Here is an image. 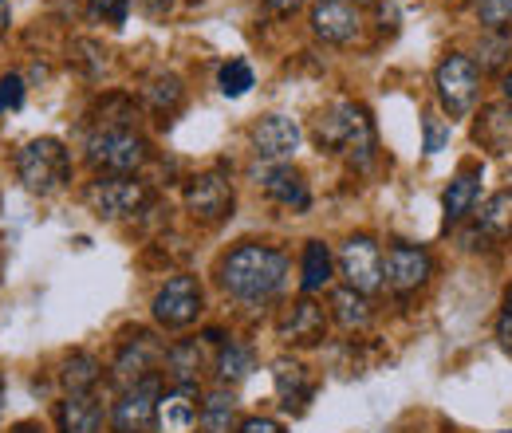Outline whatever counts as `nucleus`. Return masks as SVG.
Returning <instances> with one entry per match:
<instances>
[{"mask_svg": "<svg viewBox=\"0 0 512 433\" xmlns=\"http://www.w3.org/2000/svg\"><path fill=\"white\" fill-rule=\"evenodd\" d=\"M249 371H253V351H249L245 343L229 339V343L221 347V355H217V378L233 386V382L249 378Z\"/></svg>", "mask_w": 512, "mask_h": 433, "instance_id": "28", "label": "nucleus"}, {"mask_svg": "<svg viewBox=\"0 0 512 433\" xmlns=\"http://www.w3.org/2000/svg\"><path fill=\"white\" fill-rule=\"evenodd\" d=\"M197 426H201V433H237V398L225 386L209 390L205 402H201Z\"/></svg>", "mask_w": 512, "mask_h": 433, "instance_id": "24", "label": "nucleus"}, {"mask_svg": "<svg viewBox=\"0 0 512 433\" xmlns=\"http://www.w3.org/2000/svg\"><path fill=\"white\" fill-rule=\"evenodd\" d=\"M323 331H327V315H323V308L312 296H304L300 304H292V311H288L284 323H280V339H284V343H300V347L320 343Z\"/></svg>", "mask_w": 512, "mask_h": 433, "instance_id": "17", "label": "nucleus"}, {"mask_svg": "<svg viewBox=\"0 0 512 433\" xmlns=\"http://www.w3.org/2000/svg\"><path fill=\"white\" fill-rule=\"evenodd\" d=\"M430 272H434V260H430V252L418 245H406V241H398V245L386 248L383 256V280L390 292H398V296H410V292H418L426 280H430Z\"/></svg>", "mask_w": 512, "mask_h": 433, "instance_id": "9", "label": "nucleus"}, {"mask_svg": "<svg viewBox=\"0 0 512 433\" xmlns=\"http://www.w3.org/2000/svg\"><path fill=\"white\" fill-rule=\"evenodd\" d=\"M87 162L107 178H134L150 162V142L130 126H103L87 138Z\"/></svg>", "mask_w": 512, "mask_h": 433, "instance_id": "3", "label": "nucleus"}, {"mask_svg": "<svg viewBox=\"0 0 512 433\" xmlns=\"http://www.w3.org/2000/svg\"><path fill=\"white\" fill-rule=\"evenodd\" d=\"M312 138L320 150L347 158L359 170H367L375 158V126L359 103H335L320 111V119L312 123Z\"/></svg>", "mask_w": 512, "mask_h": 433, "instance_id": "2", "label": "nucleus"}, {"mask_svg": "<svg viewBox=\"0 0 512 433\" xmlns=\"http://www.w3.org/2000/svg\"><path fill=\"white\" fill-rule=\"evenodd\" d=\"M162 367H166V374H170L174 386H197V374H201V367H205V351H201L197 339H182V343L166 347Z\"/></svg>", "mask_w": 512, "mask_h": 433, "instance_id": "22", "label": "nucleus"}, {"mask_svg": "<svg viewBox=\"0 0 512 433\" xmlns=\"http://www.w3.org/2000/svg\"><path fill=\"white\" fill-rule=\"evenodd\" d=\"M162 359H166V347H162L150 331H134L127 343H123V351H119L115 367H111V378H115L123 390H130L134 382L154 378L158 367H162Z\"/></svg>", "mask_w": 512, "mask_h": 433, "instance_id": "11", "label": "nucleus"}, {"mask_svg": "<svg viewBox=\"0 0 512 433\" xmlns=\"http://www.w3.org/2000/svg\"><path fill=\"white\" fill-rule=\"evenodd\" d=\"M8 28V0H0V32Z\"/></svg>", "mask_w": 512, "mask_h": 433, "instance_id": "40", "label": "nucleus"}, {"mask_svg": "<svg viewBox=\"0 0 512 433\" xmlns=\"http://www.w3.org/2000/svg\"><path fill=\"white\" fill-rule=\"evenodd\" d=\"M355 4H371V0H355Z\"/></svg>", "mask_w": 512, "mask_h": 433, "instance_id": "42", "label": "nucleus"}, {"mask_svg": "<svg viewBox=\"0 0 512 433\" xmlns=\"http://www.w3.org/2000/svg\"><path fill=\"white\" fill-rule=\"evenodd\" d=\"M477 237L481 241H509L512 237V189H497L485 197L477 213Z\"/></svg>", "mask_w": 512, "mask_h": 433, "instance_id": "20", "label": "nucleus"}, {"mask_svg": "<svg viewBox=\"0 0 512 433\" xmlns=\"http://www.w3.org/2000/svg\"><path fill=\"white\" fill-rule=\"evenodd\" d=\"M24 103V79L20 75H4L0 79V115L4 111H16Z\"/></svg>", "mask_w": 512, "mask_h": 433, "instance_id": "34", "label": "nucleus"}, {"mask_svg": "<svg viewBox=\"0 0 512 433\" xmlns=\"http://www.w3.org/2000/svg\"><path fill=\"white\" fill-rule=\"evenodd\" d=\"M422 130H426V154H442V146L449 142V123H442L438 115H426Z\"/></svg>", "mask_w": 512, "mask_h": 433, "instance_id": "33", "label": "nucleus"}, {"mask_svg": "<svg viewBox=\"0 0 512 433\" xmlns=\"http://www.w3.org/2000/svg\"><path fill=\"white\" fill-rule=\"evenodd\" d=\"M60 430L99 433L103 430V402L95 394H67L60 402Z\"/></svg>", "mask_w": 512, "mask_h": 433, "instance_id": "19", "label": "nucleus"}, {"mask_svg": "<svg viewBox=\"0 0 512 433\" xmlns=\"http://www.w3.org/2000/svg\"><path fill=\"white\" fill-rule=\"evenodd\" d=\"M83 201L107 217V221H119V217H134L146 201H150V189L138 178H99L83 189Z\"/></svg>", "mask_w": 512, "mask_h": 433, "instance_id": "7", "label": "nucleus"}, {"mask_svg": "<svg viewBox=\"0 0 512 433\" xmlns=\"http://www.w3.org/2000/svg\"><path fill=\"white\" fill-rule=\"evenodd\" d=\"M256 178H260V186L264 193L272 197V201H280V205H288V209H308L312 205V193H308V182H304V174L300 170H292V166H272V170H256Z\"/></svg>", "mask_w": 512, "mask_h": 433, "instance_id": "18", "label": "nucleus"}, {"mask_svg": "<svg viewBox=\"0 0 512 433\" xmlns=\"http://www.w3.org/2000/svg\"><path fill=\"white\" fill-rule=\"evenodd\" d=\"M154 319L162 323V327H170V331H182V327H190L193 319L201 315V284H197V276H170L162 288H158V296H154Z\"/></svg>", "mask_w": 512, "mask_h": 433, "instance_id": "8", "label": "nucleus"}, {"mask_svg": "<svg viewBox=\"0 0 512 433\" xmlns=\"http://www.w3.org/2000/svg\"><path fill=\"white\" fill-rule=\"evenodd\" d=\"M158 398H162V382L158 374L154 378H142L134 382L130 390H123V398L115 402L111 410V426L115 433H146L158 418Z\"/></svg>", "mask_w": 512, "mask_h": 433, "instance_id": "10", "label": "nucleus"}, {"mask_svg": "<svg viewBox=\"0 0 512 433\" xmlns=\"http://www.w3.org/2000/svg\"><path fill=\"white\" fill-rule=\"evenodd\" d=\"M477 142L493 154H512V107L501 103V107H485V115L477 119Z\"/></svg>", "mask_w": 512, "mask_h": 433, "instance_id": "23", "label": "nucleus"}, {"mask_svg": "<svg viewBox=\"0 0 512 433\" xmlns=\"http://www.w3.org/2000/svg\"><path fill=\"white\" fill-rule=\"evenodd\" d=\"M501 95H505V103L512 107V71H505V75H501Z\"/></svg>", "mask_w": 512, "mask_h": 433, "instance_id": "39", "label": "nucleus"}, {"mask_svg": "<svg viewBox=\"0 0 512 433\" xmlns=\"http://www.w3.org/2000/svg\"><path fill=\"white\" fill-rule=\"evenodd\" d=\"M331 315L343 331H367L371 327V304L355 288H335L331 292Z\"/></svg>", "mask_w": 512, "mask_h": 433, "instance_id": "25", "label": "nucleus"}, {"mask_svg": "<svg viewBox=\"0 0 512 433\" xmlns=\"http://www.w3.org/2000/svg\"><path fill=\"white\" fill-rule=\"evenodd\" d=\"M138 4H142V12H146V16H154V20H158V16H166V12H170V4H174V0H138Z\"/></svg>", "mask_w": 512, "mask_h": 433, "instance_id": "37", "label": "nucleus"}, {"mask_svg": "<svg viewBox=\"0 0 512 433\" xmlns=\"http://www.w3.org/2000/svg\"><path fill=\"white\" fill-rule=\"evenodd\" d=\"M272 12H280V16H292L296 8H304V0H264Z\"/></svg>", "mask_w": 512, "mask_h": 433, "instance_id": "38", "label": "nucleus"}, {"mask_svg": "<svg viewBox=\"0 0 512 433\" xmlns=\"http://www.w3.org/2000/svg\"><path fill=\"white\" fill-rule=\"evenodd\" d=\"M477 20L485 32H505L512 24V0H477Z\"/></svg>", "mask_w": 512, "mask_h": 433, "instance_id": "31", "label": "nucleus"}, {"mask_svg": "<svg viewBox=\"0 0 512 433\" xmlns=\"http://www.w3.org/2000/svg\"><path fill=\"white\" fill-rule=\"evenodd\" d=\"M186 209L205 225H217V221L233 217V182L221 170L197 174L186 186Z\"/></svg>", "mask_w": 512, "mask_h": 433, "instance_id": "12", "label": "nucleus"}, {"mask_svg": "<svg viewBox=\"0 0 512 433\" xmlns=\"http://www.w3.org/2000/svg\"><path fill=\"white\" fill-rule=\"evenodd\" d=\"M146 99H150L154 111H166V115H170V111L182 103V79L170 75V71H158V75L146 83Z\"/></svg>", "mask_w": 512, "mask_h": 433, "instance_id": "29", "label": "nucleus"}, {"mask_svg": "<svg viewBox=\"0 0 512 433\" xmlns=\"http://www.w3.org/2000/svg\"><path fill=\"white\" fill-rule=\"evenodd\" d=\"M272 382H276V394H280V402L292 410V406H304L308 398H312V382H308V371H304V363L300 359H276L272 363Z\"/></svg>", "mask_w": 512, "mask_h": 433, "instance_id": "21", "label": "nucleus"}, {"mask_svg": "<svg viewBox=\"0 0 512 433\" xmlns=\"http://www.w3.org/2000/svg\"><path fill=\"white\" fill-rule=\"evenodd\" d=\"M197 386H174L158 398V418L154 426L162 433H190L197 426Z\"/></svg>", "mask_w": 512, "mask_h": 433, "instance_id": "16", "label": "nucleus"}, {"mask_svg": "<svg viewBox=\"0 0 512 433\" xmlns=\"http://www.w3.org/2000/svg\"><path fill=\"white\" fill-rule=\"evenodd\" d=\"M0 402H4V386H0Z\"/></svg>", "mask_w": 512, "mask_h": 433, "instance_id": "43", "label": "nucleus"}, {"mask_svg": "<svg viewBox=\"0 0 512 433\" xmlns=\"http://www.w3.org/2000/svg\"><path fill=\"white\" fill-rule=\"evenodd\" d=\"M91 16L103 20V24H127L130 16V0H91Z\"/></svg>", "mask_w": 512, "mask_h": 433, "instance_id": "32", "label": "nucleus"}, {"mask_svg": "<svg viewBox=\"0 0 512 433\" xmlns=\"http://www.w3.org/2000/svg\"><path fill=\"white\" fill-rule=\"evenodd\" d=\"M300 288H304V296H312V292H320L331 284V248L323 245V241H308L304 245V260H300Z\"/></svg>", "mask_w": 512, "mask_h": 433, "instance_id": "26", "label": "nucleus"}, {"mask_svg": "<svg viewBox=\"0 0 512 433\" xmlns=\"http://www.w3.org/2000/svg\"><path fill=\"white\" fill-rule=\"evenodd\" d=\"M253 83H256V75L245 60L221 63V71H217V87H221V95H225V99H241Z\"/></svg>", "mask_w": 512, "mask_h": 433, "instance_id": "30", "label": "nucleus"}, {"mask_svg": "<svg viewBox=\"0 0 512 433\" xmlns=\"http://www.w3.org/2000/svg\"><path fill=\"white\" fill-rule=\"evenodd\" d=\"M359 8L351 0H316L312 4V32L320 36L323 44L347 48L359 36Z\"/></svg>", "mask_w": 512, "mask_h": 433, "instance_id": "13", "label": "nucleus"}, {"mask_svg": "<svg viewBox=\"0 0 512 433\" xmlns=\"http://www.w3.org/2000/svg\"><path fill=\"white\" fill-rule=\"evenodd\" d=\"M284 280H288V256L272 245H241L221 260V288L249 308H260L272 296H280Z\"/></svg>", "mask_w": 512, "mask_h": 433, "instance_id": "1", "label": "nucleus"}, {"mask_svg": "<svg viewBox=\"0 0 512 433\" xmlns=\"http://www.w3.org/2000/svg\"><path fill=\"white\" fill-rule=\"evenodd\" d=\"M339 276L347 280V288L363 292V296H375L383 288V248L375 237L367 233H355L339 245Z\"/></svg>", "mask_w": 512, "mask_h": 433, "instance_id": "6", "label": "nucleus"}, {"mask_svg": "<svg viewBox=\"0 0 512 433\" xmlns=\"http://www.w3.org/2000/svg\"><path fill=\"white\" fill-rule=\"evenodd\" d=\"M253 150L264 158V162H284V158H292L296 154V146H300V126L296 119H284V115H264L260 123L253 126Z\"/></svg>", "mask_w": 512, "mask_h": 433, "instance_id": "14", "label": "nucleus"}, {"mask_svg": "<svg viewBox=\"0 0 512 433\" xmlns=\"http://www.w3.org/2000/svg\"><path fill=\"white\" fill-rule=\"evenodd\" d=\"M497 339H501V347H509V351H512V288L505 292V304H501V319H497Z\"/></svg>", "mask_w": 512, "mask_h": 433, "instance_id": "35", "label": "nucleus"}, {"mask_svg": "<svg viewBox=\"0 0 512 433\" xmlns=\"http://www.w3.org/2000/svg\"><path fill=\"white\" fill-rule=\"evenodd\" d=\"M237 433H284L280 422H272V418H249V422H241Z\"/></svg>", "mask_w": 512, "mask_h": 433, "instance_id": "36", "label": "nucleus"}, {"mask_svg": "<svg viewBox=\"0 0 512 433\" xmlns=\"http://www.w3.org/2000/svg\"><path fill=\"white\" fill-rule=\"evenodd\" d=\"M481 182H485V170L481 166H461L457 174H453V182H449L446 197H442V209H446V225H457V221H465L473 209H477V201H481Z\"/></svg>", "mask_w": 512, "mask_h": 433, "instance_id": "15", "label": "nucleus"}, {"mask_svg": "<svg viewBox=\"0 0 512 433\" xmlns=\"http://www.w3.org/2000/svg\"><path fill=\"white\" fill-rule=\"evenodd\" d=\"M434 87H438V103L449 111V119H465L481 95V67H477V60L453 52L438 63Z\"/></svg>", "mask_w": 512, "mask_h": 433, "instance_id": "5", "label": "nucleus"}, {"mask_svg": "<svg viewBox=\"0 0 512 433\" xmlns=\"http://www.w3.org/2000/svg\"><path fill=\"white\" fill-rule=\"evenodd\" d=\"M16 174H20L24 189L36 197L60 193L71 182V150L60 138H32L16 154Z\"/></svg>", "mask_w": 512, "mask_h": 433, "instance_id": "4", "label": "nucleus"}, {"mask_svg": "<svg viewBox=\"0 0 512 433\" xmlns=\"http://www.w3.org/2000/svg\"><path fill=\"white\" fill-rule=\"evenodd\" d=\"M60 378H64L67 394H91L99 386V378H103V363L95 355H87V351H75L64 363Z\"/></svg>", "mask_w": 512, "mask_h": 433, "instance_id": "27", "label": "nucleus"}, {"mask_svg": "<svg viewBox=\"0 0 512 433\" xmlns=\"http://www.w3.org/2000/svg\"><path fill=\"white\" fill-rule=\"evenodd\" d=\"M12 433H44V430H40V426H16Z\"/></svg>", "mask_w": 512, "mask_h": 433, "instance_id": "41", "label": "nucleus"}]
</instances>
